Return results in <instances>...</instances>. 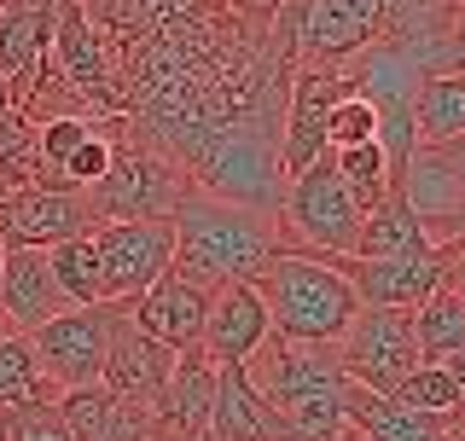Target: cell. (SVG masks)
<instances>
[{"label": "cell", "mask_w": 465, "mask_h": 441, "mask_svg": "<svg viewBox=\"0 0 465 441\" xmlns=\"http://www.w3.org/2000/svg\"><path fill=\"white\" fill-rule=\"evenodd\" d=\"M413 343H419V360H448L454 348H465V302L448 285L413 308Z\"/></svg>", "instance_id": "26"}, {"label": "cell", "mask_w": 465, "mask_h": 441, "mask_svg": "<svg viewBox=\"0 0 465 441\" xmlns=\"http://www.w3.org/2000/svg\"><path fill=\"white\" fill-rule=\"evenodd\" d=\"M203 441H297L285 413L268 401L244 366H222L215 372V407H210V436Z\"/></svg>", "instance_id": "17"}, {"label": "cell", "mask_w": 465, "mask_h": 441, "mask_svg": "<svg viewBox=\"0 0 465 441\" xmlns=\"http://www.w3.org/2000/svg\"><path fill=\"white\" fill-rule=\"evenodd\" d=\"M355 93L343 64H297L285 93V134H280V174L297 181L309 163L326 157V116L338 99Z\"/></svg>", "instance_id": "10"}, {"label": "cell", "mask_w": 465, "mask_h": 441, "mask_svg": "<svg viewBox=\"0 0 465 441\" xmlns=\"http://www.w3.org/2000/svg\"><path fill=\"white\" fill-rule=\"evenodd\" d=\"M6 441H76V436H70L58 401H29L18 413H6Z\"/></svg>", "instance_id": "32"}, {"label": "cell", "mask_w": 465, "mask_h": 441, "mask_svg": "<svg viewBox=\"0 0 465 441\" xmlns=\"http://www.w3.org/2000/svg\"><path fill=\"white\" fill-rule=\"evenodd\" d=\"M343 413H349V430L361 441H448V430H454V418L413 413L396 395H378V389H361V384H349Z\"/></svg>", "instance_id": "21"}, {"label": "cell", "mask_w": 465, "mask_h": 441, "mask_svg": "<svg viewBox=\"0 0 465 441\" xmlns=\"http://www.w3.org/2000/svg\"><path fill=\"white\" fill-rule=\"evenodd\" d=\"M331 157H338V174H343L349 192H355L361 210H372V203L396 186V181H390V157L378 152V140L372 145H355V152H331Z\"/></svg>", "instance_id": "30"}, {"label": "cell", "mask_w": 465, "mask_h": 441, "mask_svg": "<svg viewBox=\"0 0 465 441\" xmlns=\"http://www.w3.org/2000/svg\"><path fill=\"white\" fill-rule=\"evenodd\" d=\"M430 250H436V239L425 232V220H419V210L407 203L401 186H390L372 203L367 220H361V239H355L361 261H407V256H430Z\"/></svg>", "instance_id": "22"}, {"label": "cell", "mask_w": 465, "mask_h": 441, "mask_svg": "<svg viewBox=\"0 0 465 441\" xmlns=\"http://www.w3.org/2000/svg\"><path fill=\"white\" fill-rule=\"evenodd\" d=\"M210 297H215V290H198V285H186L181 273H163L145 297L128 302V314H134V326L145 337H157L169 355H186V348H198V337H203Z\"/></svg>", "instance_id": "18"}, {"label": "cell", "mask_w": 465, "mask_h": 441, "mask_svg": "<svg viewBox=\"0 0 465 441\" xmlns=\"http://www.w3.org/2000/svg\"><path fill=\"white\" fill-rule=\"evenodd\" d=\"M41 169V128L24 111H0V192H18Z\"/></svg>", "instance_id": "28"}, {"label": "cell", "mask_w": 465, "mask_h": 441, "mask_svg": "<svg viewBox=\"0 0 465 441\" xmlns=\"http://www.w3.org/2000/svg\"><path fill=\"white\" fill-rule=\"evenodd\" d=\"M244 372H251V384L285 413L297 441L349 436V413H343L349 372L338 360V343H291V337L273 331L268 343L244 360Z\"/></svg>", "instance_id": "2"}, {"label": "cell", "mask_w": 465, "mask_h": 441, "mask_svg": "<svg viewBox=\"0 0 465 441\" xmlns=\"http://www.w3.org/2000/svg\"><path fill=\"white\" fill-rule=\"evenodd\" d=\"M268 29L297 64H343L384 35V0H285Z\"/></svg>", "instance_id": "6"}, {"label": "cell", "mask_w": 465, "mask_h": 441, "mask_svg": "<svg viewBox=\"0 0 465 441\" xmlns=\"http://www.w3.org/2000/svg\"><path fill=\"white\" fill-rule=\"evenodd\" d=\"M87 134H94V116H53V122H41V163L64 169V157L76 152Z\"/></svg>", "instance_id": "34"}, {"label": "cell", "mask_w": 465, "mask_h": 441, "mask_svg": "<svg viewBox=\"0 0 465 441\" xmlns=\"http://www.w3.org/2000/svg\"><path fill=\"white\" fill-rule=\"evenodd\" d=\"M169 372H174V355H169V348L157 343V337H145V331L134 326V314L116 319L111 348H105V366H99V389L116 395V401L152 407L157 389L169 384Z\"/></svg>", "instance_id": "16"}, {"label": "cell", "mask_w": 465, "mask_h": 441, "mask_svg": "<svg viewBox=\"0 0 465 441\" xmlns=\"http://www.w3.org/2000/svg\"><path fill=\"white\" fill-rule=\"evenodd\" d=\"M442 366H448V377H454V384H460V395H465V348H454V355H448Z\"/></svg>", "instance_id": "38"}, {"label": "cell", "mask_w": 465, "mask_h": 441, "mask_svg": "<svg viewBox=\"0 0 465 441\" xmlns=\"http://www.w3.org/2000/svg\"><path fill=\"white\" fill-rule=\"evenodd\" d=\"M338 441H361V436H355V430H349V436H338Z\"/></svg>", "instance_id": "42"}, {"label": "cell", "mask_w": 465, "mask_h": 441, "mask_svg": "<svg viewBox=\"0 0 465 441\" xmlns=\"http://www.w3.org/2000/svg\"><path fill=\"white\" fill-rule=\"evenodd\" d=\"M448 290L465 302V244H448Z\"/></svg>", "instance_id": "36"}, {"label": "cell", "mask_w": 465, "mask_h": 441, "mask_svg": "<svg viewBox=\"0 0 465 441\" xmlns=\"http://www.w3.org/2000/svg\"><path fill=\"white\" fill-rule=\"evenodd\" d=\"M215 372H222V366L203 360L198 348L174 355L169 384L157 389V401H152V407H145V413H152V441H203V436H210Z\"/></svg>", "instance_id": "14"}, {"label": "cell", "mask_w": 465, "mask_h": 441, "mask_svg": "<svg viewBox=\"0 0 465 441\" xmlns=\"http://www.w3.org/2000/svg\"><path fill=\"white\" fill-rule=\"evenodd\" d=\"M232 6H239V12H256V18H273L285 0H232Z\"/></svg>", "instance_id": "37"}, {"label": "cell", "mask_w": 465, "mask_h": 441, "mask_svg": "<svg viewBox=\"0 0 465 441\" xmlns=\"http://www.w3.org/2000/svg\"><path fill=\"white\" fill-rule=\"evenodd\" d=\"M0 268H6V244H0Z\"/></svg>", "instance_id": "43"}, {"label": "cell", "mask_w": 465, "mask_h": 441, "mask_svg": "<svg viewBox=\"0 0 465 441\" xmlns=\"http://www.w3.org/2000/svg\"><path fill=\"white\" fill-rule=\"evenodd\" d=\"M47 268H53V279H58V290H64L70 308L105 302V273H99V244H94V232L53 244V250H47Z\"/></svg>", "instance_id": "25"}, {"label": "cell", "mask_w": 465, "mask_h": 441, "mask_svg": "<svg viewBox=\"0 0 465 441\" xmlns=\"http://www.w3.org/2000/svg\"><path fill=\"white\" fill-rule=\"evenodd\" d=\"M64 290L47 268V250H24V244H6V268H0V319L12 331H41L53 314H64Z\"/></svg>", "instance_id": "19"}, {"label": "cell", "mask_w": 465, "mask_h": 441, "mask_svg": "<svg viewBox=\"0 0 465 441\" xmlns=\"http://www.w3.org/2000/svg\"><path fill=\"white\" fill-rule=\"evenodd\" d=\"M338 360H343L349 384L396 395V384L419 366L413 314H401V308H361L349 319V331L338 337Z\"/></svg>", "instance_id": "9"}, {"label": "cell", "mask_w": 465, "mask_h": 441, "mask_svg": "<svg viewBox=\"0 0 465 441\" xmlns=\"http://www.w3.org/2000/svg\"><path fill=\"white\" fill-rule=\"evenodd\" d=\"M361 220L367 210L355 203V192L343 186L338 174V157H320L285 181V198H280V250H309V256H355V239H361Z\"/></svg>", "instance_id": "5"}, {"label": "cell", "mask_w": 465, "mask_h": 441, "mask_svg": "<svg viewBox=\"0 0 465 441\" xmlns=\"http://www.w3.org/2000/svg\"><path fill=\"white\" fill-rule=\"evenodd\" d=\"M419 145H454L465 140V76H425L413 99Z\"/></svg>", "instance_id": "24"}, {"label": "cell", "mask_w": 465, "mask_h": 441, "mask_svg": "<svg viewBox=\"0 0 465 441\" xmlns=\"http://www.w3.org/2000/svg\"><path fill=\"white\" fill-rule=\"evenodd\" d=\"M29 401H58V389L41 377L29 337L6 331L0 337V413H18V407H29Z\"/></svg>", "instance_id": "27"}, {"label": "cell", "mask_w": 465, "mask_h": 441, "mask_svg": "<svg viewBox=\"0 0 465 441\" xmlns=\"http://www.w3.org/2000/svg\"><path fill=\"white\" fill-rule=\"evenodd\" d=\"M268 337H273V319H268L262 290L256 285H222L210 297V314H203L198 355L215 366H244Z\"/></svg>", "instance_id": "15"}, {"label": "cell", "mask_w": 465, "mask_h": 441, "mask_svg": "<svg viewBox=\"0 0 465 441\" xmlns=\"http://www.w3.org/2000/svg\"><path fill=\"white\" fill-rule=\"evenodd\" d=\"M0 441H6V413H0Z\"/></svg>", "instance_id": "41"}, {"label": "cell", "mask_w": 465, "mask_h": 441, "mask_svg": "<svg viewBox=\"0 0 465 441\" xmlns=\"http://www.w3.org/2000/svg\"><path fill=\"white\" fill-rule=\"evenodd\" d=\"M123 314H128V302H87V308L53 314L41 331H29L41 377H47L58 395L64 389H94L99 366H105V348H111V331H116Z\"/></svg>", "instance_id": "7"}, {"label": "cell", "mask_w": 465, "mask_h": 441, "mask_svg": "<svg viewBox=\"0 0 465 441\" xmlns=\"http://www.w3.org/2000/svg\"><path fill=\"white\" fill-rule=\"evenodd\" d=\"M99 128L111 134V169L87 186L94 220H169L174 203L193 192V174L128 116H99Z\"/></svg>", "instance_id": "3"}, {"label": "cell", "mask_w": 465, "mask_h": 441, "mask_svg": "<svg viewBox=\"0 0 465 441\" xmlns=\"http://www.w3.org/2000/svg\"><path fill=\"white\" fill-rule=\"evenodd\" d=\"M378 140V116L361 93H349L331 105L326 116V152H355V145H372Z\"/></svg>", "instance_id": "31"}, {"label": "cell", "mask_w": 465, "mask_h": 441, "mask_svg": "<svg viewBox=\"0 0 465 441\" xmlns=\"http://www.w3.org/2000/svg\"><path fill=\"white\" fill-rule=\"evenodd\" d=\"M448 244H465V220H460V232H454V239H448Z\"/></svg>", "instance_id": "40"}, {"label": "cell", "mask_w": 465, "mask_h": 441, "mask_svg": "<svg viewBox=\"0 0 465 441\" xmlns=\"http://www.w3.org/2000/svg\"><path fill=\"white\" fill-rule=\"evenodd\" d=\"M396 401H407L413 413H430V418H454L460 407H465V395H460L454 377H448L442 360H419L413 372L396 384Z\"/></svg>", "instance_id": "29"}, {"label": "cell", "mask_w": 465, "mask_h": 441, "mask_svg": "<svg viewBox=\"0 0 465 441\" xmlns=\"http://www.w3.org/2000/svg\"><path fill=\"white\" fill-rule=\"evenodd\" d=\"M256 290L268 302L273 331L291 343H338L349 319L361 314V297L331 268V256H309V250H280L256 279Z\"/></svg>", "instance_id": "4"}, {"label": "cell", "mask_w": 465, "mask_h": 441, "mask_svg": "<svg viewBox=\"0 0 465 441\" xmlns=\"http://www.w3.org/2000/svg\"><path fill=\"white\" fill-rule=\"evenodd\" d=\"M448 441H465V407L454 413V430H448Z\"/></svg>", "instance_id": "39"}, {"label": "cell", "mask_w": 465, "mask_h": 441, "mask_svg": "<svg viewBox=\"0 0 465 441\" xmlns=\"http://www.w3.org/2000/svg\"><path fill=\"white\" fill-rule=\"evenodd\" d=\"M99 273H105V302H134L174 261V227L169 220H99Z\"/></svg>", "instance_id": "11"}, {"label": "cell", "mask_w": 465, "mask_h": 441, "mask_svg": "<svg viewBox=\"0 0 465 441\" xmlns=\"http://www.w3.org/2000/svg\"><path fill=\"white\" fill-rule=\"evenodd\" d=\"M99 220L87 210V192H47V186H18L0 192V244L53 250L64 239H82Z\"/></svg>", "instance_id": "12"}, {"label": "cell", "mask_w": 465, "mask_h": 441, "mask_svg": "<svg viewBox=\"0 0 465 441\" xmlns=\"http://www.w3.org/2000/svg\"><path fill=\"white\" fill-rule=\"evenodd\" d=\"M105 169H111V134L99 128V116H94V134H87V140L76 145V152L64 157V181L76 186V192H87V186H94Z\"/></svg>", "instance_id": "33"}, {"label": "cell", "mask_w": 465, "mask_h": 441, "mask_svg": "<svg viewBox=\"0 0 465 441\" xmlns=\"http://www.w3.org/2000/svg\"><path fill=\"white\" fill-rule=\"evenodd\" d=\"M331 268L349 279V290L361 297V308H401V314H413L430 290L448 285V244H436L430 256H407V261L331 256Z\"/></svg>", "instance_id": "13"}, {"label": "cell", "mask_w": 465, "mask_h": 441, "mask_svg": "<svg viewBox=\"0 0 465 441\" xmlns=\"http://www.w3.org/2000/svg\"><path fill=\"white\" fill-rule=\"evenodd\" d=\"M6 331H12V326H6V319H0V337H6Z\"/></svg>", "instance_id": "44"}, {"label": "cell", "mask_w": 465, "mask_h": 441, "mask_svg": "<svg viewBox=\"0 0 465 441\" xmlns=\"http://www.w3.org/2000/svg\"><path fill=\"white\" fill-rule=\"evenodd\" d=\"M53 24H58V0H6L0 6V82L12 87V99L24 93L35 64L47 58Z\"/></svg>", "instance_id": "20"}, {"label": "cell", "mask_w": 465, "mask_h": 441, "mask_svg": "<svg viewBox=\"0 0 465 441\" xmlns=\"http://www.w3.org/2000/svg\"><path fill=\"white\" fill-rule=\"evenodd\" d=\"M47 58L58 64V76L76 87L87 116H123V76H116L111 41L99 35V24L87 18L82 0H58V24H53Z\"/></svg>", "instance_id": "8"}, {"label": "cell", "mask_w": 465, "mask_h": 441, "mask_svg": "<svg viewBox=\"0 0 465 441\" xmlns=\"http://www.w3.org/2000/svg\"><path fill=\"white\" fill-rule=\"evenodd\" d=\"M58 413H64L70 436L76 441H152V413L134 401H116L105 389H64L58 395Z\"/></svg>", "instance_id": "23"}, {"label": "cell", "mask_w": 465, "mask_h": 441, "mask_svg": "<svg viewBox=\"0 0 465 441\" xmlns=\"http://www.w3.org/2000/svg\"><path fill=\"white\" fill-rule=\"evenodd\" d=\"M430 76H465V6L454 12V24H448L442 47H436V64H430Z\"/></svg>", "instance_id": "35"}, {"label": "cell", "mask_w": 465, "mask_h": 441, "mask_svg": "<svg viewBox=\"0 0 465 441\" xmlns=\"http://www.w3.org/2000/svg\"><path fill=\"white\" fill-rule=\"evenodd\" d=\"M174 227V261L169 273H181L198 290L222 285H256L268 273V261L280 256V215H262L251 203H232L215 192H186L169 215Z\"/></svg>", "instance_id": "1"}]
</instances>
